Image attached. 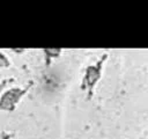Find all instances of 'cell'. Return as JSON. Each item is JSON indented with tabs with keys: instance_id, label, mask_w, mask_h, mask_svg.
Segmentation results:
<instances>
[{
	"instance_id": "1",
	"label": "cell",
	"mask_w": 148,
	"mask_h": 139,
	"mask_svg": "<svg viewBox=\"0 0 148 139\" xmlns=\"http://www.w3.org/2000/svg\"><path fill=\"white\" fill-rule=\"evenodd\" d=\"M23 94L22 90L20 89H12V90H8L1 98L0 101V107L2 109H6V110H13L14 109V105L15 103L17 102V100L20 98V96Z\"/></svg>"
},
{
	"instance_id": "2",
	"label": "cell",
	"mask_w": 148,
	"mask_h": 139,
	"mask_svg": "<svg viewBox=\"0 0 148 139\" xmlns=\"http://www.w3.org/2000/svg\"><path fill=\"white\" fill-rule=\"evenodd\" d=\"M99 65L97 67H94V66H90L88 70H87V81H88V85L89 86H92L96 80L99 78Z\"/></svg>"
},
{
	"instance_id": "3",
	"label": "cell",
	"mask_w": 148,
	"mask_h": 139,
	"mask_svg": "<svg viewBox=\"0 0 148 139\" xmlns=\"http://www.w3.org/2000/svg\"><path fill=\"white\" fill-rule=\"evenodd\" d=\"M0 65H2V66H7L8 65V60L3 57V54H1L0 53Z\"/></svg>"
},
{
	"instance_id": "4",
	"label": "cell",
	"mask_w": 148,
	"mask_h": 139,
	"mask_svg": "<svg viewBox=\"0 0 148 139\" xmlns=\"http://www.w3.org/2000/svg\"><path fill=\"white\" fill-rule=\"evenodd\" d=\"M45 52L46 53H51V54H58L59 52H60V49H57V50H51V49H47V50H45Z\"/></svg>"
}]
</instances>
